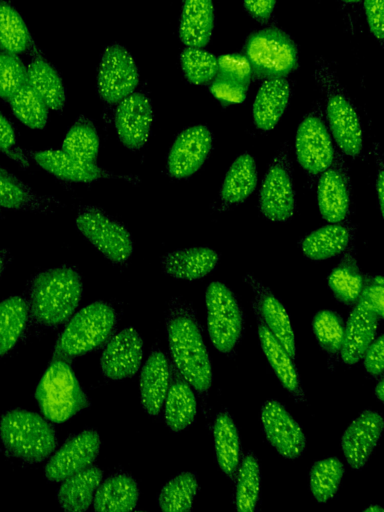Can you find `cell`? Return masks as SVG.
<instances>
[{
    "mask_svg": "<svg viewBox=\"0 0 384 512\" xmlns=\"http://www.w3.org/2000/svg\"><path fill=\"white\" fill-rule=\"evenodd\" d=\"M166 333L174 364L199 393L212 383V366L200 325L192 307L174 299L166 318Z\"/></svg>",
    "mask_w": 384,
    "mask_h": 512,
    "instance_id": "obj_1",
    "label": "cell"
},
{
    "mask_svg": "<svg viewBox=\"0 0 384 512\" xmlns=\"http://www.w3.org/2000/svg\"><path fill=\"white\" fill-rule=\"evenodd\" d=\"M82 281L76 270L61 266L38 273L29 286V310L45 327H57L73 314L82 296Z\"/></svg>",
    "mask_w": 384,
    "mask_h": 512,
    "instance_id": "obj_2",
    "label": "cell"
},
{
    "mask_svg": "<svg viewBox=\"0 0 384 512\" xmlns=\"http://www.w3.org/2000/svg\"><path fill=\"white\" fill-rule=\"evenodd\" d=\"M0 440L9 455L28 463L45 460L57 445L54 428L39 414L23 409L1 416Z\"/></svg>",
    "mask_w": 384,
    "mask_h": 512,
    "instance_id": "obj_3",
    "label": "cell"
},
{
    "mask_svg": "<svg viewBox=\"0 0 384 512\" xmlns=\"http://www.w3.org/2000/svg\"><path fill=\"white\" fill-rule=\"evenodd\" d=\"M116 324L115 310L97 301L78 311L59 336L54 355L60 359L83 355L104 343Z\"/></svg>",
    "mask_w": 384,
    "mask_h": 512,
    "instance_id": "obj_4",
    "label": "cell"
},
{
    "mask_svg": "<svg viewBox=\"0 0 384 512\" xmlns=\"http://www.w3.org/2000/svg\"><path fill=\"white\" fill-rule=\"evenodd\" d=\"M35 398L43 415L61 423L89 406L71 367L62 360L51 362L39 381Z\"/></svg>",
    "mask_w": 384,
    "mask_h": 512,
    "instance_id": "obj_5",
    "label": "cell"
},
{
    "mask_svg": "<svg viewBox=\"0 0 384 512\" xmlns=\"http://www.w3.org/2000/svg\"><path fill=\"white\" fill-rule=\"evenodd\" d=\"M245 57L257 78H284L297 66V48L291 38L277 28L252 33L245 44Z\"/></svg>",
    "mask_w": 384,
    "mask_h": 512,
    "instance_id": "obj_6",
    "label": "cell"
},
{
    "mask_svg": "<svg viewBox=\"0 0 384 512\" xmlns=\"http://www.w3.org/2000/svg\"><path fill=\"white\" fill-rule=\"evenodd\" d=\"M208 332L214 347L228 353L243 330V314L234 293L222 282L209 284L205 294Z\"/></svg>",
    "mask_w": 384,
    "mask_h": 512,
    "instance_id": "obj_7",
    "label": "cell"
},
{
    "mask_svg": "<svg viewBox=\"0 0 384 512\" xmlns=\"http://www.w3.org/2000/svg\"><path fill=\"white\" fill-rule=\"evenodd\" d=\"M76 225L94 247L115 263L125 262L133 252V242L127 229L98 208L81 209Z\"/></svg>",
    "mask_w": 384,
    "mask_h": 512,
    "instance_id": "obj_8",
    "label": "cell"
},
{
    "mask_svg": "<svg viewBox=\"0 0 384 512\" xmlns=\"http://www.w3.org/2000/svg\"><path fill=\"white\" fill-rule=\"evenodd\" d=\"M259 207L271 221L288 220L295 207L292 164L286 147L272 160L259 192Z\"/></svg>",
    "mask_w": 384,
    "mask_h": 512,
    "instance_id": "obj_9",
    "label": "cell"
},
{
    "mask_svg": "<svg viewBox=\"0 0 384 512\" xmlns=\"http://www.w3.org/2000/svg\"><path fill=\"white\" fill-rule=\"evenodd\" d=\"M138 81V68L131 54L119 44L108 46L98 69L100 97L109 104H117L134 92Z\"/></svg>",
    "mask_w": 384,
    "mask_h": 512,
    "instance_id": "obj_10",
    "label": "cell"
},
{
    "mask_svg": "<svg viewBox=\"0 0 384 512\" xmlns=\"http://www.w3.org/2000/svg\"><path fill=\"white\" fill-rule=\"evenodd\" d=\"M295 146L300 166L313 175L330 167L336 156L327 126L315 113L307 115L299 124Z\"/></svg>",
    "mask_w": 384,
    "mask_h": 512,
    "instance_id": "obj_11",
    "label": "cell"
},
{
    "mask_svg": "<svg viewBox=\"0 0 384 512\" xmlns=\"http://www.w3.org/2000/svg\"><path fill=\"white\" fill-rule=\"evenodd\" d=\"M213 144L208 127L195 125L184 129L176 137L167 159V172L175 179L187 178L205 162Z\"/></svg>",
    "mask_w": 384,
    "mask_h": 512,
    "instance_id": "obj_12",
    "label": "cell"
},
{
    "mask_svg": "<svg viewBox=\"0 0 384 512\" xmlns=\"http://www.w3.org/2000/svg\"><path fill=\"white\" fill-rule=\"evenodd\" d=\"M261 421L269 443L285 458L296 459L306 447L305 435L287 409L277 400H267Z\"/></svg>",
    "mask_w": 384,
    "mask_h": 512,
    "instance_id": "obj_13",
    "label": "cell"
},
{
    "mask_svg": "<svg viewBox=\"0 0 384 512\" xmlns=\"http://www.w3.org/2000/svg\"><path fill=\"white\" fill-rule=\"evenodd\" d=\"M100 449V437L95 430L87 429L67 440L50 458L45 476L60 482L86 468L95 460Z\"/></svg>",
    "mask_w": 384,
    "mask_h": 512,
    "instance_id": "obj_14",
    "label": "cell"
},
{
    "mask_svg": "<svg viewBox=\"0 0 384 512\" xmlns=\"http://www.w3.org/2000/svg\"><path fill=\"white\" fill-rule=\"evenodd\" d=\"M153 119L149 98L133 92L118 103L115 127L121 142L131 150L140 149L147 141Z\"/></svg>",
    "mask_w": 384,
    "mask_h": 512,
    "instance_id": "obj_15",
    "label": "cell"
},
{
    "mask_svg": "<svg viewBox=\"0 0 384 512\" xmlns=\"http://www.w3.org/2000/svg\"><path fill=\"white\" fill-rule=\"evenodd\" d=\"M245 281L254 293L252 306L255 314L259 315L269 331L294 360L296 357L294 333L285 307L269 288L252 275H246Z\"/></svg>",
    "mask_w": 384,
    "mask_h": 512,
    "instance_id": "obj_16",
    "label": "cell"
},
{
    "mask_svg": "<svg viewBox=\"0 0 384 512\" xmlns=\"http://www.w3.org/2000/svg\"><path fill=\"white\" fill-rule=\"evenodd\" d=\"M380 413L365 410L344 431L341 447L347 463L354 469L362 468L379 442L383 431Z\"/></svg>",
    "mask_w": 384,
    "mask_h": 512,
    "instance_id": "obj_17",
    "label": "cell"
},
{
    "mask_svg": "<svg viewBox=\"0 0 384 512\" xmlns=\"http://www.w3.org/2000/svg\"><path fill=\"white\" fill-rule=\"evenodd\" d=\"M317 201L320 214L330 223L343 221L350 208V181L345 165L336 158L321 173L317 186Z\"/></svg>",
    "mask_w": 384,
    "mask_h": 512,
    "instance_id": "obj_18",
    "label": "cell"
},
{
    "mask_svg": "<svg viewBox=\"0 0 384 512\" xmlns=\"http://www.w3.org/2000/svg\"><path fill=\"white\" fill-rule=\"evenodd\" d=\"M142 356L141 336L134 328L127 327L107 344L101 357L102 373L114 380L131 377L140 368Z\"/></svg>",
    "mask_w": 384,
    "mask_h": 512,
    "instance_id": "obj_19",
    "label": "cell"
},
{
    "mask_svg": "<svg viewBox=\"0 0 384 512\" xmlns=\"http://www.w3.org/2000/svg\"><path fill=\"white\" fill-rule=\"evenodd\" d=\"M326 117L335 142L343 153L357 156L363 146L359 116L352 103L341 93L329 95Z\"/></svg>",
    "mask_w": 384,
    "mask_h": 512,
    "instance_id": "obj_20",
    "label": "cell"
},
{
    "mask_svg": "<svg viewBox=\"0 0 384 512\" xmlns=\"http://www.w3.org/2000/svg\"><path fill=\"white\" fill-rule=\"evenodd\" d=\"M252 76V69L245 56L224 54L217 58V73L210 85L211 93L222 103H241Z\"/></svg>",
    "mask_w": 384,
    "mask_h": 512,
    "instance_id": "obj_21",
    "label": "cell"
},
{
    "mask_svg": "<svg viewBox=\"0 0 384 512\" xmlns=\"http://www.w3.org/2000/svg\"><path fill=\"white\" fill-rule=\"evenodd\" d=\"M379 316L361 302H356L344 327L340 354L347 365L357 363L373 341Z\"/></svg>",
    "mask_w": 384,
    "mask_h": 512,
    "instance_id": "obj_22",
    "label": "cell"
},
{
    "mask_svg": "<svg viewBox=\"0 0 384 512\" xmlns=\"http://www.w3.org/2000/svg\"><path fill=\"white\" fill-rule=\"evenodd\" d=\"M171 364L164 353L152 351L140 375V397L143 409L151 416L157 415L169 388Z\"/></svg>",
    "mask_w": 384,
    "mask_h": 512,
    "instance_id": "obj_23",
    "label": "cell"
},
{
    "mask_svg": "<svg viewBox=\"0 0 384 512\" xmlns=\"http://www.w3.org/2000/svg\"><path fill=\"white\" fill-rule=\"evenodd\" d=\"M35 162L54 176L73 182H91L116 177L94 163L76 159L63 150H43L32 153Z\"/></svg>",
    "mask_w": 384,
    "mask_h": 512,
    "instance_id": "obj_24",
    "label": "cell"
},
{
    "mask_svg": "<svg viewBox=\"0 0 384 512\" xmlns=\"http://www.w3.org/2000/svg\"><path fill=\"white\" fill-rule=\"evenodd\" d=\"M261 348L277 378L298 401H305V395L293 359L269 331L259 315L255 314Z\"/></svg>",
    "mask_w": 384,
    "mask_h": 512,
    "instance_id": "obj_25",
    "label": "cell"
},
{
    "mask_svg": "<svg viewBox=\"0 0 384 512\" xmlns=\"http://www.w3.org/2000/svg\"><path fill=\"white\" fill-rule=\"evenodd\" d=\"M197 403L189 382L171 366L170 383L165 398V421L174 432L189 427L195 419Z\"/></svg>",
    "mask_w": 384,
    "mask_h": 512,
    "instance_id": "obj_26",
    "label": "cell"
},
{
    "mask_svg": "<svg viewBox=\"0 0 384 512\" xmlns=\"http://www.w3.org/2000/svg\"><path fill=\"white\" fill-rule=\"evenodd\" d=\"M289 97L290 85L286 79H266L260 86L252 106L256 127L263 131L272 130L285 111Z\"/></svg>",
    "mask_w": 384,
    "mask_h": 512,
    "instance_id": "obj_27",
    "label": "cell"
},
{
    "mask_svg": "<svg viewBox=\"0 0 384 512\" xmlns=\"http://www.w3.org/2000/svg\"><path fill=\"white\" fill-rule=\"evenodd\" d=\"M214 27L213 0H184L180 15L179 38L187 47H204Z\"/></svg>",
    "mask_w": 384,
    "mask_h": 512,
    "instance_id": "obj_28",
    "label": "cell"
},
{
    "mask_svg": "<svg viewBox=\"0 0 384 512\" xmlns=\"http://www.w3.org/2000/svg\"><path fill=\"white\" fill-rule=\"evenodd\" d=\"M217 252L208 247H191L172 251L162 259L166 274L186 280H195L210 273L217 265Z\"/></svg>",
    "mask_w": 384,
    "mask_h": 512,
    "instance_id": "obj_29",
    "label": "cell"
},
{
    "mask_svg": "<svg viewBox=\"0 0 384 512\" xmlns=\"http://www.w3.org/2000/svg\"><path fill=\"white\" fill-rule=\"evenodd\" d=\"M137 482L126 474L108 477L96 489L93 506L101 512H124L133 510L138 502Z\"/></svg>",
    "mask_w": 384,
    "mask_h": 512,
    "instance_id": "obj_30",
    "label": "cell"
},
{
    "mask_svg": "<svg viewBox=\"0 0 384 512\" xmlns=\"http://www.w3.org/2000/svg\"><path fill=\"white\" fill-rule=\"evenodd\" d=\"M213 435L217 462L221 470L233 479L240 464L241 442L237 426L226 410L217 413Z\"/></svg>",
    "mask_w": 384,
    "mask_h": 512,
    "instance_id": "obj_31",
    "label": "cell"
},
{
    "mask_svg": "<svg viewBox=\"0 0 384 512\" xmlns=\"http://www.w3.org/2000/svg\"><path fill=\"white\" fill-rule=\"evenodd\" d=\"M101 480L102 471L97 467L86 468L66 478L57 495L60 506L71 512L87 510Z\"/></svg>",
    "mask_w": 384,
    "mask_h": 512,
    "instance_id": "obj_32",
    "label": "cell"
},
{
    "mask_svg": "<svg viewBox=\"0 0 384 512\" xmlns=\"http://www.w3.org/2000/svg\"><path fill=\"white\" fill-rule=\"evenodd\" d=\"M257 184V166L249 153L239 155L230 165L221 189L220 199L224 206L243 202Z\"/></svg>",
    "mask_w": 384,
    "mask_h": 512,
    "instance_id": "obj_33",
    "label": "cell"
},
{
    "mask_svg": "<svg viewBox=\"0 0 384 512\" xmlns=\"http://www.w3.org/2000/svg\"><path fill=\"white\" fill-rule=\"evenodd\" d=\"M27 81L47 106L60 111L65 105L66 93L62 80L55 70L34 48V57L27 67Z\"/></svg>",
    "mask_w": 384,
    "mask_h": 512,
    "instance_id": "obj_34",
    "label": "cell"
},
{
    "mask_svg": "<svg viewBox=\"0 0 384 512\" xmlns=\"http://www.w3.org/2000/svg\"><path fill=\"white\" fill-rule=\"evenodd\" d=\"M351 237L348 226L331 223L308 234L301 243V249L312 260H325L345 251Z\"/></svg>",
    "mask_w": 384,
    "mask_h": 512,
    "instance_id": "obj_35",
    "label": "cell"
},
{
    "mask_svg": "<svg viewBox=\"0 0 384 512\" xmlns=\"http://www.w3.org/2000/svg\"><path fill=\"white\" fill-rule=\"evenodd\" d=\"M364 276L358 267L354 251L348 249L329 275L328 285L334 297L343 304H355L362 291Z\"/></svg>",
    "mask_w": 384,
    "mask_h": 512,
    "instance_id": "obj_36",
    "label": "cell"
},
{
    "mask_svg": "<svg viewBox=\"0 0 384 512\" xmlns=\"http://www.w3.org/2000/svg\"><path fill=\"white\" fill-rule=\"evenodd\" d=\"M29 314L27 302L11 296L0 302V357L10 351L20 338Z\"/></svg>",
    "mask_w": 384,
    "mask_h": 512,
    "instance_id": "obj_37",
    "label": "cell"
},
{
    "mask_svg": "<svg viewBox=\"0 0 384 512\" xmlns=\"http://www.w3.org/2000/svg\"><path fill=\"white\" fill-rule=\"evenodd\" d=\"M0 45L3 51L14 54L34 45L24 20L7 0H0Z\"/></svg>",
    "mask_w": 384,
    "mask_h": 512,
    "instance_id": "obj_38",
    "label": "cell"
},
{
    "mask_svg": "<svg viewBox=\"0 0 384 512\" xmlns=\"http://www.w3.org/2000/svg\"><path fill=\"white\" fill-rule=\"evenodd\" d=\"M235 476V506L237 511H254L259 500L261 475L258 460L252 452H248L243 457Z\"/></svg>",
    "mask_w": 384,
    "mask_h": 512,
    "instance_id": "obj_39",
    "label": "cell"
},
{
    "mask_svg": "<svg viewBox=\"0 0 384 512\" xmlns=\"http://www.w3.org/2000/svg\"><path fill=\"white\" fill-rule=\"evenodd\" d=\"M62 150L76 159L94 163L99 150V137L94 124L84 116L79 117L66 134Z\"/></svg>",
    "mask_w": 384,
    "mask_h": 512,
    "instance_id": "obj_40",
    "label": "cell"
},
{
    "mask_svg": "<svg viewBox=\"0 0 384 512\" xmlns=\"http://www.w3.org/2000/svg\"><path fill=\"white\" fill-rule=\"evenodd\" d=\"M197 491V476L192 472H183L162 488L158 495V505L164 512L190 511Z\"/></svg>",
    "mask_w": 384,
    "mask_h": 512,
    "instance_id": "obj_41",
    "label": "cell"
},
{
    "mask_svg": "<svg viewBox=\"0 0 384 512\" xmlns=\"http://www.w3.org/2000/svg\"><path fill=\"white\" fill-rule=\"evenodd\" d=\"M344 474V465L336 457L315 462L309 473V486L318 502H326L337 492Z\"/></svg>",
    "mask_w": 384,
    "mask_h": 512,
    "instance_id": "obj_42",
    "label": "cell"
},
{
    "mask_svg": "<svg viewBox=\"0 0 384 512\" xmlns=\"http://www.w3.org/2000/svg\"><path fill=\"white\" fill-rule=\"evenodd\" d=\"M14 115L26 126L41 129L48 118V106L26 81L9 100Z\"/></svg>",
    "mask_w": 384,
    "mask_h": 512,
    "instance_id": "obj_43",
    "label": "cell"
},
{
    "mask_svg": "<svg viewBox=\"0 0 384 512\" xmlns=\"http://www.w3.org/2000/svg\"><path fill=\"white\" fill-rule=\"evenodd\" d=\"M180 63L185 78L193 84L211 82L217 73V58L199 47H187L181 52Z\"/></svg>",
    "mask_w": 384,
    "mask_h": 512,
    "instance_id": "obj_44",
    "label": "cell"
},
{
    "mask_svg": "<svg viewBox=\"0 0 384 512\" xmlns=\"http://www.w3.org/2000/svg\"><path fill=\"white\" fill-rule=\"evenodd\" d=\"M313 331L320 346L330 354L340 353L344 322L333 310L318 311L313 318Z\"/></svg>",
    "mask_w": 384,
    "mask_h": 512,
    "instance_id": "obj_45",
    "label": "cell"
},
{
    "mask_svg": "<svg viewBox=\"0 0 384 512\" xmlns=\"http://www.w3.org/2000/svg\"><path fill=\"white\" fill-rule=\"evenodd\" d=\"M27 81V68L14 53H0V98L9 101Z\"/></svg>",
    "mask_w": 384,
    "mask_h": 512,
    "instance_id": "obj_46",
    "label": "cell"
},
{
    "mask_svg": "<svg viewBox=\"0 0 384 512\" xmlns=\"http://www.w3.org/2000/svg\"><path fill=\"white\" fill-rule=\"evenodd\" d=\"M38 205L35 195L13 175H0V206L26 209Z\"/></svg>",
    "mask_w": 384,
    "mask_h": 512,
    "instance_id": "obj_47",
    "label": "cell"
},
{
    "mask_svg": "<svg viewBox=\"0 0 384 512\" xmlns=\"http://www.w3.org/2000/svg\"><path fill=\"white\" fill-rule=\"evenodd\" d=\"M383 278L382 276H365L358 302L373 310L381 319L383 317Z\"/></svg>",
    "mask_w": 384,
    "mask_h": 512,
    "instance_id": "obj_48",
    "label": "cell"
},
{
    "mask_svg": "<svg viewBox=\"0 0 384 512\" xmlns=\"http://www.w3.org/2000/svg\"><path fill=\"white\" fill-rule=\"evenodd\" d=\"M364 367L365 370L372 376H379L384 370V340L383 335H380L376 340L372 341L365 353Z\"/></svg>",
    "mask_w": 384,
    "mask_h": 512,
    "instance_id": "obj_49",
    "label": "cell"
},
{
    "mask_svg": "<svg viewBox=\"0 0 384 512\" xmlns=\"http://www.w3.org/2000/svg\"><path fill=\"white\" fill-rule=\"evenodd\" d=\"M364 9L371 33L378 40H383L384 0H364Z\"/></svg>",
    "mask_w": 384,
    "mask_h": 512,
    "instance_id": "obj_50",
    "label": "cell"
},
{
    "mask_svg": "<svg viewBox=\"0 0 384 512\" xmlns=\"http://www.w3.org/2000/svg\"><path fill=\"white\" fill-rule=\"evenodd\" d=\"M16 137L10 122L0 113V151L9 157L26 164L24 156L14 150Z\"/></svg>",
    "mask_w": 384,
    "mask_h": 512,
    "instance_id": "obj_51",
    "label": "cell"
},
{
    "mask_svg": "<svg viewBox=\"0 0 384 512\" xmlns=\"http://www.w3.org/2000/svg\"><path fill=\"white\" fill-rule=\"evenodd\" d=\"M275 3L276 0H243L245 10L260 22L270 18Z\"/></svg>",
    "mask_w": 384,
    "mask_h": 512,
    "instance_id": "obj_52",
    "label": "cell"
},
{
    "mask_svg": "<svg viewBox=\"0 0 384 512\" xmlns=\"http://www.w3.org/2000/svg\"><path fill=\"white\" fill-rule=\"evenodd\" d=\"M376 179H377V181H376V190H377V195H378V199H379L380 212L383 215L384 177H383L382 166L380 167V169L378 171V175H377Z\"/></svg>",
    "mask_w": 384,
    "mask_h": 512,
    "instance_id": "obj_53",
    "label": "cell"
},
{
    "mask_svg": "<svg viewBox=\"0 0 384 512\" xmlns=\"http://www.w3.org/2000/svg\"><path fill=\"white\" fill-rule=\"evenodd\" d=\"M375 395L379 399L380 402H383L384 398V381L380 380L377 386L375 387Z\"/></svg>",
    "mask_w": 384,
    "mask_h": 512,
    "instance_id": "obj_54",
    "label": "cell"
},
{
    "mask_svg": "<svg viewBox=\"0 0 384 512\" xmlns=\"http://www.w3.org/2000/svg\"><path fill=\"white\" fill-rule=\"evenodd\" d=\"M8 261V254L4 250H0V276L7 264Z\"/></svg>",
    "mask_w": 384,
    "mask_h": 512,
    "instance_id": "obj_55",
    "label": "cell"
},
{
    "mask_svg": "<svg viewBox=\"0 0 384 512\" xmlns=\"http://www.w3.org/2000/svg\"><path fill=\"white\" fill-rule=\"evenodd\" d=\"M384 509L382 507H380L379 505H371L369 507H367L364 512H383Z\"/></svg>",
    "mask_w": 384,
    "mask_h": 512,
    "instance_id": "obj_56",
    "label": "cell"
},
{
    "mask_svg": "<svg viewBox=\"0 0 384 512\" xmlns=\"http://www.w3.org/2000/svg\"><path fill=\"white\" fill-rule=\"evenodd\" d=\"M0 175L11 176L12 174L0 166Z\"/></svg>",
    "mask_w": 384,
    "mask_h": 512,
    "instance_id": "obj_57",
    "label": "cell"
},
{
    "mask_svg": "<svg viewBox=\"0 0 384 512\" xmlns=\"http://www.w3.org/2000/svg\"><path fill=\"white\" fill-rule=\"evenodd\" d=\"M342 1H344V2H346V3H357V2H359L360 0H342Z\"/></svg>",
    "mask_w": 384,
    "mask_h": 512,
    "instance_id": "obj_58",
    "label": "cell"
},
{
    "mask_svg": "<svg viewBox=\"0 0 384 512\" xmlns=\"http://www.w3.org/2000/svg\"><path fill=\"white\" fill-rule=\"evenodd\" d=\"M0 49H1V45H0Z\"/></svg>",
    "mask_w": 384,
    "mask_h": 512,
    "instance_id": "obj_59",
    "label": "cell"
}]
</instances>
